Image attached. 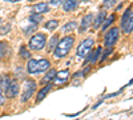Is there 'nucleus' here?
<instances>
[{
	"label": "nucleus",
	"instance_id": "5",
	"mask_svg": "<svg viewBox=\"0 0 133 120\" xmlns=\"http://www.w3.org/2000/svg\"><path fill=\"white\" fill-rule=\"evenodd\" d=\"M36 90V83L32 81V80H27L24 83V87H23V93H21V102L25 103L29 100V97H32V93L35 92Z\"/></svg>",
	"mask_w": 133,
	"mask_h": 120
},
{
	"label": "nucleus",
	"instance_id": "14",
	"mask_svg": "<svg viewBox=\"0 0 133 120\" xmlns=\"http://www.w3.org/2000/svg\"><path fill=\"white\" fill-rule=\"evenodd\" d=\"M93 21V15L92 14H88L84 19H83V21H81V26H80V31L83 32V31H85L88 27L91 26V23Z\"/></svg>",
	"mask_w": 133,
	"mask_h": 120
},
{
	"label": "nucleus",
	"instance_id": "24",
	"mask_svg": "<svg viewBox=\"0 0 133 120\" xmlns=\"http://www.w3.org/2000/svg\"><path fill=\"white\" fill-rule=\"evenodd\" d=\"M56 44H57V36L55 35V36H53V37L51 39V41H49V47H48V48H49V49L52 51V49H53L55 47H56Z\"/></svg>",
	"mask_w": 133,
	"mask_h": 120
},
{
	"label": "nucleus",
	"instance_id": "8",
	"mask_svg": "<svg viewBox=\"0 0 133 120\" xmlns=\"http://www.w3.org/2000/svg\"><path fill=\"white\" fill-rule=\"evenodd\" d=\"M17 93H19V84H17V81L16 80H11L9 81V84L7 85V88H5V95H7V97H15V96H17Z\"/></svg>",
	"mask_w": 133,
	"mask_h": 120
},
{
	"label": "nucleus",
	"instance_id": "31",
	"mask_svg": "<svg viewBox=\"0 0 133 120\" xmlns=\"http://www.w3.org/2000/svg\"><path fill=\"white\" fill-rule=\"evenodd\" d=\"M60 2H64V0H51V4L52 5H57Z\"/></svg>",
	"mask_w": 133,
	"mask_h": 120
},
{
	"label": "nucleus",
	"instance_id": "30",
	"mask_svg": "<svg viewBox=\"0 0 133 120\" xmlns=\"http://www.w3.org/2000/svg\"><path fill=\"white\" fill-rule=\"evenodd\" d=\"M4 103V96H3V90L0 88V104Z\"/></svg>",
	"mask_w": 133,
	"mask_h": 120
},
{
	"label": "nucleus",
	"instance_id": "26",
	"mask_svg": "<svg viewBox=\"0 0 133 120\" xmlns=\"http://www.w3.org/2000/svg\"><path fill=\"white\" fill-rule=\"evenodd\" d=\"M5 53V43H0V59L4 56Z\"/></svg>",
	"mask_w": 133,
	"mask_h": 120
},
{
	"label": "nucleus",
	"instance_id": "20",
	"mask_svg": "<svg viewBox=\"0 0 133 120\" xmlns=\"http://www.w3.org/2000/svg\"><path fill=\"white\" fill-rule=\"evenodd\" d=\"M59 27V21L57 20H49L48 23H45V28L49 29V31H53Z\"/></svg>",
	"mask_w": 133,
	"mask_h": 120
},
{
	"label": "nucleus",
	"instance_id": "6",
	"mask_svg": "<svg viewBox=\"0 0 133 120\" xmlns=\"http://www.w3.org/2000/svg\"><path fill=\"white\" fill-rule=\"evenodd\" d=\"M93 39L92 37H88L85 39L84 41H81V44L79 46V48H77V55H79L80 58H85L88 53L91 52L92 47H93Z\"/></svg>",
	"mask_w": 133,
	"mask_h": 120
},
{
	"label": "nucleus",
	"instance_id": "32",
	"mask_svg": "<svg viewBox=\"0 0 133 120\" xmlns=\"http://www.w3.org/2000/svg\"><path fill=\"white\" fill-rule=\"evenodd\" d=\"M8 3H15V2H21V0H5Z\"/></svg>",
	"mask_w": 133,
	"mask_h": 120
},
{
	"label": "nucleus",
	"instance_id": "2",
	"mask_svg": "<svg viewBox=\"0 0 133 120\" xmlns=\"http://www.w3.org/2000/svg\"><path fill=\"white\" fill-rule=\"evenodd\" d=\"M51 63L47 59H41V60H33L31 59L28 61L27 65V70L29 73H37V72H43V71H47L49 68Z\"/></svg>",
	"mask_w": 133,
	"mask_h": 120
},
{
	"label": "nucleus",
	"instance_id": "27",
	"mask_svg": "<svg viewBox=\"0 0 133 120\" xmlns=\"http://www.w3.org/2000/svg\"><path fill=\"white\" fill-rule=\"evenodd\" d=\"M116 3V0H104V5L105 7H110Z\"/></svg>",
	"mask_w": 133,
	"mask_h": 120
},
{
	"label": "nucleus",
	"instance_id": "15",
	"mask_svg": "<svg viewBox=\"0 0 133 120\" xmlns=\"http://www.w3.org/2000/svg\"><path fill=\"white\" fill-rule=\"evenodd\" d=\"M51 87H52L51 84H47V85L44 87V88H43V90H41V91L37 93V99H36V102H37V103H40V102L44 99V97L47 96V93L51 91Z\"/></svg>",
	"mask_w": 133,
	"mask_h": 120
},
{
	"label": "nucleus",
	"instance_id": "9",
	"mask_svg": "<svg viewBox=\"0 0 133 120\" xmlns=\"http://www.w3.org/2000/svg\"><path fill=\"white\" fill-rule=\"evenodd\" d=\"M100 53H101V47H97L95 51L89 52V53L85 56V58H87V63H91V64L96 63V61L98 60V58H100Z\"/></svg>",
	"mask_w": 133,
	"mask_h": 120
},
{
	"label": "nucleus",
	"instance_id": "17",
	"mask_svg": "<svg viewBox=\"0 0 133 120\" xmlns=\"http://www.w3.org/2000/svg\"><path fill=\"white\" fill-rule=\"evenodd\" d=\"M76 27H77V23H76V21H69V23H66V24L61 28V31L64 32V34H66V32H69V31L75 29Z\"/></svg>",
	"mask_w": 133,
	"mask_h": 120
},
{
	"label": "nucleus",
	"instance_id": "7",
	"mask_svg": "<svg viewBox=\"0 0 133 120\" xmlns=\"http://www.w3.org/2000/svg\"><path fill=\"white\" fill-rule=\"evenodd\" d=\"M118 36H120V29L117 27L109 29L105 35V46L107 47H113L116 44V41L118 40Z\"/></svg>",
	"mask_w": 133,
	"mask_h": 120
},
{
	"label": "nucleus",
	"instance_id": "28",
	"mask_svg": "<svg viewBox=\"0 0 133 120\" xmlns=\"http://www.w3.org/2000/svg\"><path fill=\"white\" fill-rule=\"evenodd\" d=\"M110 52H112V47H109V49H108V51H105V53H104V56L101 58V61H104V60H105V58H107V56L109 55Z\"/></svg>",
	"mask_w": 133,
	"mask_h": 120
},
{
	"label": "nucleus",
	"instance_id": "10",
	"mask_svg": "<svg viewBox=\"0 0 133 120\" xmlns=\"http://www.w3.org/2000/svg\"><path fill=\"white\" fill-rule=\"evenodd\" d=\"M69 78V71L68 70H63L60 72H56V75H55V78H53V81L55 83H64Z\"/></svg>",
	"mask_w": 133,
	"mask_h": 120
},
{
	"label": "nucleus",
	"instance_id": "1",
	"mask_svg": "<svg viewBox=\"0 0 133 120\" xmlns=\"http://www.w3.org/2000/svg\"><path fill=\"white\" fill-rule=\"evenodd\" d=\"M73 43H75V37L73 36H65L64 39H61L56 44V47H55V56L56 58L66 56L68 52L71 51Z\"/></svg>",
	"mask_w": 133,
	"mask_h": 120
},
{
	"label": "nucleus",
	"instance_id": "34",
	"mask_svg": "<svg viewBox=\"0 0 133 120\" xmlns=\"http://www.w3.org/2000/svg\"><path fill=\"white\" fill-rule=\"evenodd\" d=\"M84 2H91V0H84Z\"/></svg>",
	"mask_w": 133,
	"mask_h": 120
},
{
	"label": "nucleus",
	"instance_id": "4",
	"mask_svg": "<svg viewBox=\"0 0 133 120\" xmlns=\"http://www.w3.org/2000/svg\"><path fill=\"white\" fill-rule=\"evenodd\" d=\"M121 28L125 34H132L133 29V14H132V8H129L128 11H125V14L123 15L121 19Z\"/></svg>",
	"mask_w": 133,
	"mask_h": 120
},
{
	"label": "nucleus",
	"instance_id": "12",
	"mask_svg": "<svg viewBox=\"0 0 133 120\" xmlns=\"http://www.w3.org/2000/svg\"><path fill=\"white\" fill-rule=\"evenodd\" d=\"M32 11L36 12V14H45V12L49 11V5L47 3H39V4L32 7Z\"/></svg>",
	"mask_w": 133,
	"mask_h": 120
},
{
	"label": "nucleus",
	"instance_id": "22",
	"mask_svg": "<svg viewBox=\"0 0 133 120\" xmlns=\"http://www.w3.org/2000/svg\"><path fill=\"white\" fill-rule=\"evenodd\" d=\"M36 28H37V24H35V23H33V26L31 24L29 27H27V28H23V32H24V35H29V34H32L33 31H36Z\"/></svg>",
	"mask_w": 133,
	"mask_h": 120
},
{
	"label": "nucleus",
	"instance_id": "25",
	"mask_svg": "<svg viewBox=\"0 0 133 120\" xmlns=\"http://www.w3.org/2000/svg\"><path fill=\"white\" fill-rule=\"evenodd\" d=\"M11 29V24H7L5 27H0V35H4Z\"/></svg>",
	"mask_w": 133,
	"mask_h": 120
},
{
	"label": "nucleus",
	"instance_id": "21",
	"mask_svg": "<svg viewBox=\"0 0 133 120\" xmlns=\"http://www.w3.org/2000/svg\"><path fill=\"white\" fill-rule=\"evenodd\" d=\"M9 81H11V79L8 78V76H3L2 80H0V88H2V90H5L7 85L9 84Z\"/></svg>",
	"mask_w": 133,
	"mask_h": 120
},
{
	"label": "nucleus",
	"instance_id": "11",
	"mask_svg": "<svg viewBox=\"0 0 133 120\" xmlns=\"http://www.w3.org/2000/svg\"><path fill=\"white\" fill-rule=\"evenodd\" d=\"M77 5H79V0H64L63 9L66 11V12H71V11H73Z\"/></svg>",
	"mask_w": 133,
	"mask_h": 120
},
{
	"label": "nucleus",
	"instance_id": "23",
	"mask_svg": "<svg viewBox=\"0 0 133 120\" xmlns=\"http://www.w3.org/2000/svg\"><path fill=\"white\" fill-rule=\"evenodd\" d=\"M20 56L24 58V59H29L31 53H29V51H28L25 47H21V48H20Z\"/></svg>",
	"mask_w": 133,
	"mask_h": 120
},
{
	"label": "nucleus",
	"instance_id": "33",
	"mask_svg": "<svg viewBox=\"0 0 133 120\" xmlns=\"http://www.w3.org/2000/svg\"><path fill=\"white\" fill-rule=\"evenodd\" d=\"M2 23H3V21H2V19H0V26H2Z\"/></svg>",
	"mask_w": 133,
	"mask_h": 120
},
{
	"label": "nucleus",
	"instance_id": "19",
	"mask_svg": "<svg viewBox=\"0 0 133 120\" xmlns=\"http://www.w3.org/2000/svg\"><path fill=\"white\" fill-rule=\"evenodd\" d=\"M115 21V15H110V16H108V19H104V21H103V31H105L110 24H112Z\"/></svg>",
	"mask_w": 133,
	"mask_h": 120
},
{
	"label": "nucleus",
	"instance_id": "13",
	"mask_svg": "<svg viewBox=\"0 0 133 120\" xmlns=\"http://www.w3.org/2000/svg\"><path fill=\"white\" fill-rule=\"evenodd\" d=\"M105 16H107V12H104V11H100V12L97 14V16H96V19L92 21L93 28H98L100 26H101L103 21H104V19H105Z\"/></svg>",
	"mask_w": 133,
	"mask_h": 120
},
{
	"label": "nucleus",
	"instance_id": "16",
	"mask_svg": "<svg viewBox=\"0 0 133 120\" xmlns=\"http://www.w3.org/2000/svg\"><path fill=\"white\" fill-rule=\"evenodd\" d=\"M55 75H56V71H55V70H49V71L47 72V75L41 79V84H47V83L52 81L53 78H55Z\"/></svg>",
	"mask_w": 133,
	"mask_h": 120
},
{
	"label": "nucleus",
	"instance_id": "18",
	"mask_svg": "<svg viewBox=\"0 0 133 120\" xmlns=\"http://www.w3.org/2000/svg\"><path fill=\"white\" fill-rule=\"evenodd\" d=\"M29 20L32 21V23L37 24V23H40V21L43 20V14H36V12H33V14L29 16Z\"/></svg>",
	"mask_w": 133,
	"mask_h": 120
},
{
	"label": "nucleus",
	"instance_id": "3",
	"mask_svg": "<svg viewBox=\"0 0 133 120\" xmlns=\"http://www.w3.org/2000/svg\"><path fill=\"white\" fill-rule=\"evenodd\" d=\"M47 44V36L44 34H36L29 40V48L33 51H40Z\"/></svg>",
	"mask_w": 133,
	"mask_h": 120
},
{
	"label": "nucleus",
	"instance_id": "29",
	"mask_svg": "<svg viewBox=\"0 0 133 120\" xmlns=\"http://www.w3.org/2000/svg\"><path fill=\"white\" fill-rule=\"evenodd\" d=\"M123 90H124V88H123ZM123 90H120V91H117V92H113V93H110V95H107L105 97H113V96H117V95L121 93V91H123Z\"/></svg>",
	"mask_w": 133,
	"mask_h": 120
}]
</instances>
